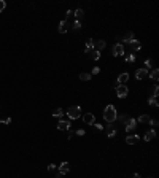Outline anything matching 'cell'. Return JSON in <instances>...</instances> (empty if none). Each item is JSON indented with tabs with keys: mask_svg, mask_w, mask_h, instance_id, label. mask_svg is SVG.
Returning <instances> with one entry per match:
<instances>
[{
	"mask_svg": "<svg viewBox=\"0 0 159 178\" xmlns=\"http://www.w3.org/2000/svg\"><path fill=\"white\" fill-rule=\"evenodd\" d=\"M150 78L153 80V81H158V80H159V70H158V69H153V70H151Z\"/></svg>",
	"mask_w": 159,
	"mask_h": 178,
	"instance_id": "ffe728a7",
	"label": "cell"
},
{
	"mask_svg": "<svg viewBox=\"0 0 159 178\" xmlns=\"http://www.w3.org/2000/svg\"><path fill=\"white\" fill-rule=\"evenodd\" d=\"M153 139H156V130L151 129V130H148V132L145 134V140H147V142H151Z\"/></svg>",
	"mask_w": 159,
	"mask_h": 178,
	"instance_id": "4fadbf2b",
	"label": "cell"
},
{
	"mask_svg": "<svg viewBox=\"0 0 159 178\" xmlns=\"http://www.w3.org/2000/svg\"><path fill=\"white\" fill-rule=\"evenodd\" d=\"M145 76H148V70L147 69H137L135 70V78L137 80H143Z\"/></svg>",
	"mask_w": 159,
	"mask_h": 178,
	"instance_id": "ba28073f",
	"label": "cell"
},
{
	"mask_svg": "<svg viewBox=\"0 0 159 178\" xmlns=\"http://www.w3.org/2000/svg\"><path fill=\"white\" fill-rule=\"evenodd\" d=\"M126 118H127V115H118V116H116V119L119 121V123H124V121H126Z\"/></svg>",
	"mask_w": 159,
	"mask_h": 178,
	"instance_id": "f1b7e54d",
	"label": "cell"
},
{
	"mask_svg": "<svg viewBox=\"0 0 159 178\" xmlns=\"http://www.w3.org/2000/svg\"><path fill=\"white\" fill-rule=\"evenodd\" d=\"M148 103H150L151 107H154V108H158L159 107V103H158V100L154 99V97H150V99H148Z\"/></svg>",
	"mask_w": 159,
	"mask_h": 178,
	"instance_id": "cb8c5ba5",
	"label": "cell"
},
{
	"mask_svg": "<svg viewBox=\"0 0 159 178\" xmlns=\"http://www.w3.org/2000/svg\"><path fill=\"white\" fill-rule=\"evenodd\" d=\"M76 135H80V137L84 135V130H83V129H78V130H76Z\"/></svg>",
	"mask_w": 159,
	"mask_h": 178,
	"instance_id": "8d00e7d4",
	"label": "cell"
},
{
	"mask_svg": "<svg viewBox=\"0 0 159 178\" xmlns=\"http://www.w3.org/2000/svg\"><path fill=\"white\" fill-rule=\"evenodd\" d=\"M151 89H153V97H154V99H156V97L159 96V88H158V86H153V88H151Z\"/></svg>",
	"mask_w": 159,
	"mask_h": 178,
	"instance_id": "83f0119b",
	"label": "cell"
},
{
	"mask_svg": "<svg viewBox=\"0 0 159 178\" xmlns=\"http://www.w3.org/2000/svg\"><path fill=\"white\" fill-rule=\"evenodd\" d=\"M89 54H91V59H94V60H99V59H100V53L96 51V49H92Z\"/></svg>",
	"mask_w": 159,
	"mask_h": 178,
	"instance_id": "7402d4cb",
	"label": "cell"
},
{
	"mask_svg": "<svg viewBox=\"0 0 159 178\" xmlns=\"http://www.w3.org/2000/svg\"><path fill=\"white\" fill-rule=\"evenodd\" d=\"M127 94H129V88H127L126 84H118V88H116V96L119 97V99H124Z\"/></svg>",
	"mask_w": 159,
	"mask_h": 178,
	"instance_id": "277c9868",
	"label": "cell"
},
{
	"mask_svg": "<svg viewBox=\"0 0 159 178\" xmlns=\"http://www.w3.org/2000/svg\"><path fill=\"white\" fill-rule=\"evenodd\" d=\"M151 67H153V60H151V59H147V60H145V69H151Z\"/></svg>",
	"mask_w": 159,
	"mask_h": 178,
	"instance_id": "484cf974",
	"label": "cell"
},
{
	"mask_svg": "<svg viewBox=\"0 0 159 178\" xmlns=\"http://www.w3.org/2000/svg\"><path fill=\"white\" fill-rule=\"evenodd\" d=\"M132 40H135L132 32H126V33H124V37H123V42H124V43H131Z\"/></svg>",
	"mask_w": 159,
	"mask_h": 178,
	"instance_id": "5bb4252c",
	"label": "cell"
},
{
	"mask_svg": "<svg viewBox=\"0 0 159 178\" xmlns=\"http://www.w3.org/2000/svg\"><path fill=\"white\" fill-rule=\"evenodd\" d=\"M126 60H127L129 64H132L134 60H135V56H134V54H126Z\"/></svg>",
	"mask_w": 159,
	"mask_h": 178,
	"instance_id": "4316f807",
	"label": "cell"
},
{
	"mask_svg": "<svg viewBox=\"0 0 159 178\" xmlns=\"http://www.w3.org/2000/svg\"><path fill=\"white\" fill-rule=\"evenodd\" d=\"M94 49V40L92 38H87L86 42V53H91Z\"/></svg>",
	"mask_w": 159,
	"mask_h": 178,
	"instance_id": "d6986e66",
	"label": "cell"
},
{
	"mask_svg": "<svg viewBox=\"0 0 159 178\" xmlns=\"http://www.w3.org/2000/svg\"><path fill=\"white\" fill-rule=\"evenodd\" d=\"M148 178H153V177H148Z\"/></svg>",
	"mask_w": 159,
	"mask_h": 178,
	"instance_id": "60d3db41",
	"label": "cell"
},
{
	"mask_svg": "<svg viewBox=\"0 0 159 178\" xmlns=\"http://www.w3.org/2000/svg\"><path fill=\"white\" fill-rule=\"evenodd\" d=\"M80 80H81V81H89V80H91V73H80Z\"/></svg>",
	"mask_w": 159,
	"mask_h": 178,
	"instance_id": "603a6c76",
	"label": "cell"
},
{
	"mask_svg": "<svg viewBox=\"0 0 159 178\" xmlns=\"http://www.w3.org/2000/svg\"><path fill=\"white\" fill-rule=\"evenodd\" d=\"M0 124H3V121H0Z\"/></svg>",
	"mask_w": 159,
	"mask_h": 178,
	"instance_id": "ab89813d",
	"label": "cell"
},
{
	"mask_svg": "<svg viewBox=\"0 0 159 178\" xmlns=\"http://www.w3.org/2000/svg\"><path fill=\"white\" fill-rule=\"evenodd\" d=\"M65 16H67V18H65V21H69V19H70V18H72V16H73V11H72V10H67Z\"/></svg>",
	"mask_w": 159,
	"mask_h": 178,
	"instance_id": "4dcf8cb0",
	"label": "cell"
},
{
	"mask_svg": "<svg viewBox=\"0 0 159 178\" xmlns=\"http://www.w3.org/2000/svg\"><path fill=\"white\" fill-rule=\"evenodd\" d=\"M138 142V135H129L126 139V143L127 145H135V143Z\"/></svg>",
	"mask_w": 159,
	"mask_h": 178,
	"instance_id": "9a60e30c",
	"label": "cell"
},
{
	"mask_svg": "<svg viewBox=\"0 0 159 178\" xmlns=\"http://www.w3.org/2000/svg\"><path fill=\"white\" fill-rule=\"evenodd\" d=\"M126 54V51H124V45L123 43H116V45L113 46V56H124Z\"/></svg>",
	"mask_w": 159,
	"mask_h": 178,
	"instance_id": "5b68a950",
	"label": "cell"
},
{
	"mask_svg": "<svg viewBox=\"0 0 159 178\" xmlns=\"http://www.w3.org/2000/svg\"><path fill=\"white\" fill-rule=\"evenodd\" d=\"M150 124H151V126H153V127H156L159 123H158V119H150Z\"/></svg>",
	"mask_w": 159,
	"mask_h": 178,
	"instance_id": "d6a6232c",
	"label": "cell"
},
{
	"mask_svg": "<svg viewBox=\"0 0 159 178\" xmlns=\"http://www.w3.org/2000/svg\"><path fill=\"white\" fill-rule=\"evenodd\" d=\"M5 6H6V3L3 2V0H0V13H2L3 10H5Z\"/></svg>",
	"mask_w": 159,
	"mask_h": 178,
	"instance_id": "1f68e13d",
	"label": "cell"
},
{
	"mask_svg": "<svg viewBox=\"0 0 159 178\" xmlns=\"http://www.w3.org/2000/svg\"><path fill=\"white\" fill-rule=\"evenodd\" d=\"M132 178H142V177L138 175V173H134V177H132Z\"/></svg>",
	"mask_w": 159,
	"mask_h": 178,
	"instance_id": "f35d334b",
	"label": "cell"
},
{
	"mask_svg": "<svg viewBox=\"0 0 159 178\" xmlns=\"http://www.w3.org/2000/svg\"><path fill=\"white\" fill-rule=\"evenodd\" d=\"M48 170L51 172V170H56V164H49L48 166Z\"/></svg>",
	"mask_w": 159,
	"mask_h": 178,
	"instance_id": "d590c367",
	"label": "cell"
},
{
	"mask_svg": "<svg viewBox=\"0 0 159 178\" xmlns=\"http://www.w3.org/2000/svg\"><path fill=\"white\" fill-rule=\"evenodd\" d=\"M72 137H73V132H72V130H69V132H67V139H72Z\"/></svg>",
	"mask_w": 159,
	"mask_h": 178,
	"instance_id": "74e56055",
	"label": "cell"
},
{
	"mask_svg": "<svg viewBox=\"0 0 159 178\" xmlns=\"http://www.w3.org/2000/svg\"><path fill=\"white\" fill-rule=\"evenodd\" d=\"M67 116H69L70 119L81 118V108H80V107H70V108L67 110Z\"/></svg>",
	"mask_w": 159,
	"mask_h": 178,
	"instance_id": "7a4b0ae2",
	"label": "cell"
},
{
	"mask_svg": "<svg viewBox=\"0 0 159 178\" xmlns=\"http://www.w3.org/2000/svg\"><path fill=\"white\" fill-rule=\"evenodd\" d=\"M124 129H126V132H132V130L135 129V126H137V121H135L134 118H129L127 116L126 121H124Z\"/></svg>",
	"mask_w": 159,
	"mask_h": 178,
	"instance_id": "3957f363",
	"label": "cell"
},
{
	"mask_svg": "<svg viewBox=\"0 0 159 178\" xmlns=\"http://www.w3.org/2000/svg\"><path fill=\"white\" fill-rule=\"evenodd\" d=\"M92 126L96 127V129H99V130H100V129H103V126H102V124H99V123H94Z\"/></svg>",
	"mask_w": 159,
	"mask_h": 178,
	"instance_id": "836d02e7",
	"label": "cell"
},
{
	"mask_svg": "<svg viewBox=\"0 0 159 178\" xmlns=\"http://www.w3.org/2000/svg\"><path fill=\"white\" fill-rule=\"evenodd\" d=\"M99 72H100V69H99V67H94V69H92V75H97Z\"/></svg>",
	"mask_w": 159,
	"mask_h": 178,
	"instance_id": "e575fe53",
	"label": "cell"
},
{
	"mask_svg": "<svg viewBox=\"0 0 159 178\" xmlns=\"http://www.w3.org/2000/svg\"><path fill=\"white\" fill-rule=\"evenodd\" d=\"M127 80H129V73H127V72H124V73H121V75L118 76V80H116V81H118V84H124V83H126Z\"/></svg>",
	"mask_w": 159,
	"mask_h": 178,
	"instance_id": "7c38bea8",
	"label": "cell"
},
{
	"mask_svg": "<svg viewBox=\"0 0 159 178\" xmlns=\"http://www.w3.org/2000/svg\"><path fill=\"white\" fill-rule=\"evenodd\" d=\"M83 123L87 124V126H92L96 123V116L92 113H86V115H83Z\"/></svg>",
	"mask_w": 159,
	"mask_h": 178,
	"instance_id": "8992f818",
	"label": "cell"
},
{
	"mask_svg": "<svg viewBox=\"0 0 159 178\" xmlns=\"http://www.w3.org/2000/svg\"><path fill=\"white\" fill-rule=\"evenodd\" d=\"M53 116H54V118H62V116H64V110L62 108H56V110H54V112H53Z\"/></svg>",
	"mask_w": 159,
	"mask_h": 178,
	"instance_id": "44dd1931",
	"label": "cell"
},
{
	"mask_svg": "<svg viewBox=\"0 0 159 178\" xmlns=\"http://www.w3.org/2000/svg\"><path fill=\"white\" fill-rule=\"evenodd\" d=\"M57 129H59V130H69L70 129V121L60 119L59 124H57Z\"/></svg>",
	"mask_w": 159,
	"mask_h": 178,
	"instance_id": "9c48e42d",
	"label": "cell"
},
{
	"mask_svg": "<svg viewBox=\"0 0 159 178\" xmlns=\"http://www.w3.org/2000/svg\"><path fill=\"white\" fill-rule=\"evenodd\" d=\"M70 27H72V26H70V22H69V21H65V19L59 22V32H60V33H65V32H69V30H70Z\"/></svg>",
	"mask_w": 159,
	"mask_h": 178,
	"instance_id": "52a82bcc",
	"label": "cell"
},
{
	"mask_svg": "<svg viewBox=\"0 0 159 178\" xmlns=\"http://www.w3.org/2000/svg\"><path fill=\"white\" fill-rule=\"evenodd\" d=\"M116 116H118L116 108H115L113 105H107L105 110H103V119H105L108 124H113L115 121H116Z\"/></svg>",
	"mask_w": 159,
	"mask_h": 178,
	"instance_id": "6da1fadb",
	"label": "cell"
},
{
	"mask_svg": "<svg viewBox=\"0 0 159 178\" xmlns=\"http://www.w3.org/2000/svg\"><path fill=\"white\" fill-rule=\"evenodd\" d=\"M72 27L75 29V30H78V29H81V22H80V21H75V22H73V26H72Z\"/></svg>",
	"mask_w": 159,
	"mask_h": 178,
	"instance_id": "f546056e",
	"label": "cell"
},
{
	"mask_svg": "<svg viewBox=\"0 0 159 178\" xmlns=\"http://www.w3.org/2000/svg\"><path fill=\"white\" fill-rule=\"evenodd\" d=\"M105 130H107V135L108 137H115V135H116V130H115V127L111 126V124H108V126L105 127Z\"/></svg>",
	"mask_w": 159,
	"mask_h": 178,
	"instance_id": "2e32d148",
	"label": "cell"
},
{
	"mask_svg": "<svg viewBox=\"0 0 159 178\" xmlns=\"http://www.w3.org/2000/svg\"><path fill=\"white\" fill-rule=\"evenodd\" d=\"M129 45H131V48H132V51H138V49L142 48L140 42H137V40H132V42H131Z\"/></svg>",
	"mask_w": 159,
	"mask_h": 178,
	"instance_id": "ac0fdd59",
	"label": "cell"
},
{
	"mask_svg": "<svg viewBox=\"0 0 159 178\" xmlns=\"http://www.w3.org/2000/svg\"><path fill=\"white\" fill-rule=\"evenodd\" d=\"M105 46H107V43L105 42H103V40H99V42H94V49H96V51H102V49L103 48H105Z\"/></svg>",
	"mask_w": 159,
	"mask_h": 178,
	"instance_id": "30bf717a",
	"label": "cell"
},
{
	"mask_svg": "<svg viewBox=\"0 0 159 178\" xmlns=\"http://www.w3.org/2000/svg\"><path fill=\"white\" fill-rule=\"evenodd\" d=\"M73 16H76V18H83L84 16V11L81 8H76L75 11H73Z\"/></svg>",
	"mask_w": 159,
	"mask_h": 178,
	"instance_id": "d4e9b609",
	"label": "cell"
},
{
	"mask_svg": "<svg viewBox=\"0 0 159 178\" xmlns=\"http://www.w3.org/2000/svg\"><path fill=\"white\" fill-rule=\"evenodd\" d=\"M69 170H70L69 162H62V164L59 166V173H60V175H65V173H69Z\"/></svg>",
	"mask_w": 159,
	"mask_h": 178,
	"instance_id": "8fae6325",
	"label": "cell"
},
{
	"mask_svg": "<svg viewBox=\"0 0 159 178\" xmlns=\"http://www.w3.org/2000/svg\"><path fill=\"white\" fill-rule=\"evenodd\" d=\"M150 116H148V115H140V116H138V123H140V124H148V123H150Z\"/></svg>",
	"mask_w": 159,
	"mask_h": 178,
	"instance_id": "e0dca14e",
	"label": "cell"
}]
</instances>
